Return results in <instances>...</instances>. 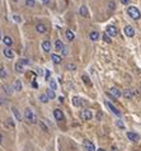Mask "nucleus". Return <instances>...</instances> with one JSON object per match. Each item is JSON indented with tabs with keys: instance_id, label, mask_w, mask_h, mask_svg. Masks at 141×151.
Segmentation results:
<instances>
[{
	"instance_id": "9",
	"label": "nucleus",
	"mask_w": 141,
	"mask_h": 151,
	"mask_svg": "<svg viewBox=\"0 0 141 151\" xmlns=\"http://www.w3.org/2000/svg\"><path fill=\"white\" fill-rule=\"evenodd\" d=\"M109 94H111L112 97H114V98H119V97L122 95L121 90H119V89H117V88H111V90H109Z\"/></svg>"
},
{
	"instance_id": "40",
	"label": "nucleus",
	"mask_w": 141,
	"mask_h": 151,
	"mask_svg": "<svg viewBox=\"0 0 141 151\" xmlns=\"http://www.w3.org/2000/svg\"><path fill=\"white\" fill-rule=\"evenodd\" d=\"M61 51H62V55H65V56L69 53V52H67V47H65V46H64V48H62Z\"/></svg>"
},
{
	"instance_id": "39",
	"label": "nucleus",
	"mask_w": 141,
	"mask_h": 151,
	"mask_svg": "<svg viewBox=\"0 0 141 151\" xmlns=\"http://www.w3.org/2000/svg\"><path fill=\"white\" fill-rule=\"evenodd\" d=\"M19 62H21L22 65H29V63H31V62H29V61H28L27 58H22V60H21Z\"/></svg>"
},
{
	"instance_id": "18",
	"label": "nucleus",
	"mask_w": 141,
	"mask_h": 151,
	"mask_svg": "<svg viewBox=\"0 0 141 151\" xmlns=\"http://www.w3.org/2000/svg\"><path fill=\"white\" fill-rule=\"evenodd\" d=\"M64 46H65V45H64L60 39H57V41L55 42V48H56V51H61V50L64 48Z\"/></svg>"
},
{
	"instance_id": "29",
	"label": "nucleus",
	"mask_w": 141,
	"mask_h": 151,
	"mask_svg": "<svg viewBox=\"0 0 141 151\" xmlns=\"http://www.w3.org/2000/svg\"><path fill=\"white\" fill-rule=\"evenodd\" d=\"M26 5L29 7V8H33L36 5V2H34V0H26Z\"/></svg>"
},
{
	"instance_id": "25",
	"label": "nucleus",
	"mask_w": 141,
	"mask_h": 151,
	"mask_svg": "<svg viewBox=\"0 0 141 151\" xmlns=\"http://www.w3.org/2000/svg\"><path fill=\"white\" fill-rule=\"evenodd\" d=\"M38 98H40V100H41L42 103H47V102L50 100V99H48V97H47V94H41Z\"/></svg>"
},
{
	"instance_id": "20",
	"label": "nucleus",
	"mask_w": 141,
	"mask_h": 151,
	"mask_svg": "<svg viewBox=\"0 0 141 151\" xmlns=\"http://www.w3.org/2000/svg\"><path fill=\"white\" fill-rule=\"evenodd\" d=\"M51 58H52V61H54L55 63H61V61H62V60H61V57H60L59 55H55V53H52V55H51Z\"/></svg>"
},
{
	"instance_id": "30",
	"label": "nucleus",
	"mask_w": 141,
	"mask_h": 151,
	"mask_svg": "<svg viewBox=\"0 0 141 151\" xmlns=\"http://www.w3.org/2000/svg\"><path fill=\"white\" fill-rule=\"evenodd\" d=\"M56 88H57L56 81H55V80H50V89H51V90H56Z\"/></svg>"
},
{
	"instance_id": "43",
	"label": "nucleus",
	"mask_w": 141,
	"mask_h": 151,
	"mask_svg": "<svg viewBox=\"0 0 141 151\" xmlns=\"http://www.w3.org/2000/svg\"><path fill=\"white\" fill-rule=\"evenodd\" d=\"M130 2H131V0H121V3H122V4H128Z\"/></svg>"
},
{
	"instance_id": "31",
	"label": "nucleus",
	"mask_w": 141,
	"mask_h": 151,
	"mask_svg": "<svg viewBox=\"0 0 141 151\" xmlns=\"http://www.w3.org/2000/svg\"><path fill=\"white\" fill-rule=\"evenodd\" d=\"M66 69L67 70H76V65L75 63H66Z\"/></svg>"
},
{
	"instance_id": "34",
	"label": "nucleus",
	"mask_w": 141,
	"mask_h": 151,
	"mask_svg": "<svg viewBox=\"0 0 141 151\" xmlns=\"http://www.w3.org/2000/svg\"><path fill=\"white\" fill-rule=\"evenodd\" d=\"M102 37H103V39H104V41H105L107 43H111V42H112V39H111V37H109V36H108L107 33H104V34H103Z\"/></svg>"
},
{
	"instance_id": "49",
	"label": "nucleus",
	"mask_w": 141,
	"mask_h": 151,
	"mask_svg": "<svg viewBox=\"0 0 141 151\" xmlns=\"http://www.w3.org/2000/svg\"><path fill=\"white\" fill-rule=\"evenodd\" d=\"M14 2H18V0H14Z\"/></svg>"
},
{
	"instance_id": "6",
	"label": "nucleus",
	"mask_w": 141,
	"mask_h": 151,
	"mask_svg": "<svg viewBox=\"0 0 141 151\" xmlns=\"http://www.w3.org/2000/svg\"><path fill=\"white\" fill-rule=\"evenodd\" d=\"M123 32H125V34H126L127 37H133V36H135V29H133L131 26H126L125 29H123Z\"/></svg>"
},
{
	"instance_id": "10",
	"label": "nucleus",
	"mask_w": 141,
	"mask_h": 151,
	"mask_svg": "<svg viewBox=\"0 0 141 151\" xmlns=\"http://www.w3.org/2000/svg\"><path fill=\"white\" fill-rule=\"evenodd\" d=\"M54 116H55L56 121H62V119H64V113H62L60 109H55V111H54Z\"/></svg>"
},
{
	"instance_id": "28",
	"label": "nucleus",
	"mask_w": 141,
	"mask_h": 151,
	"mask_svg": "<svg viewBox=\"0 0 141 151\" xmlns=\"http://www.w3.org/2000/svg\"><path fill=\"white\" fill-rule=\"evenodd\" d=\"M46 94H47L48 99H54V98H55V92H54V90H51V89H48V90L46 92Z\"/></svg>"
},
{
	"instance_id": "13",
	"label": "nucleus",
	"mask_w": 141,
	"mask_h": 151,
	"mask_svg": "<svg viewBox=\"0 0 141 151\" xmlns=\"http://www.w3.org/2000/svg\"><path fill=\"white\" fill-rule=\"evenodd\" d=\"M3 52H4L5 57H8V58H13V57H14V52H13V51H12L9 47L4 48V50H3Z\"/></svg>"
},
{
	"instance_id": "19",
	"label": "nucleus",
	"mask_w": 141,
	"mask_h": 151,
	"mask_svg": "<svg viewBox=\"0 0 141 151\" xmlns=\"http://www.w3.org/2000/svg\"><path fill=\"white\" fill-rule=\"evenodd\" d=\"M73 104H74L75 107H80V105L83 104V102H81V99H80L79 97H74V98H73Z\"/></svg>"
},
{
	"instance_id": "7",
	"label": "nucleus",
	"mask_w": 141,
	"mask_h": 151,
	"mask_svg": "<svg viewBox=\"0 0 141 151\" xmlns=\"http://www.w3.org/2000/svg\"><path fill=\"white\" fill-rule=\"evenodd\" d=\"M105 105H107V107L111 109V112H112L113 114H116V116H121V112H119V111H118V109H117V108H116V107L112 104V103H109V102H105Z\"/></svg>"
},
{
	"instance_id": "27",
	"label": "nucleus",
	"mask_w": 141,
	"mask_h": 151,
	"mask_svg": "<svg viewBox=\"0 0 141 151\" xmlns=\"http://www.w3.org/2000/svg\"><path fill=\"white\" fill-rule=\"evenodd\" d=\"M23 70H24V69H23V65H22L21 62H18V63L15 65V71H17V72H23Z\"/></svg>"
},
{
	"instance_id": "48",
	"label": "nucleus",
	"mask_w": 141,
	"mask_h": 151,
	"mask_svg": "<svg viewBox=\"0 0 141 151\" xmlns=\"http://www.w3.org/2000/svg\"><path fill=\"white\" fill-rule=\"evenodd\" d=\"M97 151H104V150H103V148H99V150H97Z\"/></svg>"
},
{
	"instance_id": "5",
	"label": "nucleus",
	"mask_w": 141,
	"mask_h": 151,
	"mask_svg": "<svg viewBox=\"0 0 141 151\" xmlns=\"http://www.w3.org/2000/svg\"><path fill=\"white\" fill-rule=\"evenodd\" d=\"M84 147H85L86 151H97L94 143H93L92 141H89V140H85V141H84Z\"/></svg>"
},
{
	"instance_id": "38",
	"label": "nucleus",
	"mask_w": 141,
	"mask_h": 151,
	"mask_svg": "<svg viewBox=\"0 0 141 151\" xmlns=\"http://www.w3.org/2000/svg\"><path fill=\"white\" fill-rule=\"evenodd\" d=\"M13 19H14V22H17V23H21V22H22V18H21L19 15H14Z\"/></svg>"
},
{
	"instance_id": "41",
	"label": "nucleus",
	"mask_w": 141,
	"mask_h": 151,
	"mask_svg": "<svg viewBox=\"0 0 141 151\" xmlns=\"http://www.w3.org/2000/svg\"><path fill=\"white\" fill-rule=\"evenodd\" d=\"M5 104V99L3 97H0V105H4Z\"/></svg>"
},
{
	"instance_id": "8",
	"label": "nucleus",
	"mask_w": 141,
	"mask_h": 151,
	"mask_svg": "<svg viewBox=\"0 0 141 151\" xmlns=\"http://www.w3.org/2000/svg\"><path fill=\"white\" fill-rule=\"evenodd\" d=\"M127 138H128L130 141L136 142V141L140 140V136H138L137 133H135V132H127Z\"/></svg>"
},
{
	"instance_id": "21",
	"label": "nucleus",
	"mask_w": 141,
	"mask_h": 151,
	"mask_svg": "<svg viewBox=\"0 0 141 151\" xmlns=\"http://www.w3.org/2000/svg\"><path fill=\"white\" fill-rule=\"evenodd\" d=\"M12 111H13V113H14V116H15V118L18 119V121H22V114L19 113V111L15 108V107H13L12 108Z\"/></svg>"
},
{
	"instance_id": "42",
	"label": "nucleus",
	"mask_w": 141,
	"mask_h": 151,
	"mask_svg": "<svg viewBox=\"0 0 141 151\" xmlns=\"http://www.w3.org/2000/svg\"><path fill=\"white\" fill-rule=\"evenodd\" d=\"M48 79H50V71L46 70V80H48Z\"/></svg>"
},
{
	"instance_id": "24",
	"label": "nucleus",
	"mask_w": 141,
	"mask_h": 151,
	"mask_svg": "<svg viewBox=\"0 0 141 151\" xmlns=\"http://www.w3.org/2000/svg\"><path fill=\"white\" fill-rule=\"evenodd\" d=\"M3 89L5 90V93H7L8 95H12V94H13V89H12V87H9V85H3Z\"/></svg>"
},
{
	"instance_id": "2",
	"label": "nucleus",
	"mask_w": 141,
	"mask_h": 151,
	"mask_svg": "<svg viewBox=\"0 0 141 151\" xmlns=\"http://www.w3.org/2000/svg\"><path fill=\"white\" fill-rule=\"evenodd\" d=\"M24 117H26L27 121H29V122H32V123H36V122H37V118H36V116H34V113L32 112L31 108H27V109L24 111Z\"/></svg>"
},
{
	"instance_id": "22",
	"label": "nucleus",
	"mask_w": 141,
	"mask_h": 151,
	"mask_svg": "<svg viewBox=\"0 0 141 151\" xmlns=\"http://www.w3.org/2000/svg\"><path fill=\"white\" fill-rule=\"evenodd\" d=\"M89 38H90L92 41H98V38H99V33H98V32H90Z\"/></svg>"
},
{
	"instance_id": "33",
	"label": "nucleus",
	"mask_w": 141,
	"mask_h": 151,
	"mask_svg": "<svg viewBox=\"0 0 141 151\" xmlns=\"http://www.w3.org/2000/svg\"><path fill=\"white\" fill-rule=\"evenodd\" d=\"M0 78H2V79H5V78H7V71H5V69H0Z\"/></svg>"
},
{
	"instance_id": "4",
	"label": "nucleus",
	"mask_w": 141,
	"mask_h": 151,
	"mask_svg": "<svg viewBox=\"0 0 141 151\" xmlns=\"http://www.w3.org/2000/svg\"><path fill=\"white\" fill-rule=\"evenodd\" d=\"M105 33L109 36V37H114V36H117V28L114 27V26H108L107 28H105Z\"/></svg>"
},
{
	"instance_id": "12",
	"label": "nucleus",
	"mask_w": 141,
	"mask_h": 151,
	"mask_svg": "<svg viewBox=\"0 0 141 151\" xmlns=\"http://www.w3.org/2000/svg\"><path fill=\"white\" fill-rule=\"evenodd\" d=\"M42 48L45 52H50L51 51V42L50 41H43L42 42Z\"/></svg>"
},
{
	"instance_id": "47",
	"label": "nucleus",
	"mask_w": 141,
	"mask_h": 151,
	"mask_svg": "<svg viewBox=\"0 0 141 151\" xmlns=\"http://www.w3.org/2000/svg\"><path fill=\"white\" fill-rule=\"evenodd\" d=\"M0 39H3V36H2V31H0Z\"/></svg>"
},
{
	"instance_id": "37",
	"label": "nucleus",
	"mask_w": 141,
	"mask_h": 151,
	"mask_svg": "<svg viewBox=\"0 0 141 151\" xmlns=\"http://www.w3.org/2000/svg\"><path fill=\"white\" fill-rule=\"evenodd\" d=\"M114 8H116L114 3H113V2H109V3H108V9H109V10H113Z\"/></svg>"
},
{
	"instance_id": "11",
	"label": "nucleus",
	"mask_w": 141,
	"mask_h": 151,
	"mask_svg": "<svg viewBox=\"0 0 141 151\" xmlns=\"http://www.w3.org/2000/svg\"><path fill=\"white\" fill-rule=\"evenodd\" d=\"M122 95H123L126 99H132V98H133V90H131V89H126V90L122 93Z\"/></svg>"
},
{
	"instance_id": "35",
	"label": "nucleus",
	"mask_w": 141,
	"mask_h": 151,
	"mask_svg": "<svg viewBox=\"0 0 141 151\" xmlns=\"http://www.w3.org/2000/svg\"><path fill=\"white\" fill-rule=\"evenodd\" d=\"M81 78H83V80H84V83H85L86 85H92V83H90V80H89V78L86 76V75H83Z\"/></svg>"
},
{
	"instance_id": "26",
	"label": "nucleus",
	"mask_w": 141,
	"mask_h": 151,
	"mask_svg": "<svg viewBox=\"0 0 141 151\" xmlns=\"http://www.w3.org/2000/svg\"><path fill=\"white\" fill-rule=\"evenodd\" d=\"M5 123H7V126L10 127V128H14V127H15V124H14V122H13L12 118H8V119L5 121Z\"/></svg>"
},
{
	"instance_id": "46",
	"label": "nucleus",
	"mask_w": 141,
	"mask_h": 151,
	"mask_svg": "<svg viewBox=\"0 0 141 151\" xmlns=\"http://www.w3.org/2000/svg\"><path fill=\"white\" fill-rule=\"evenodd\" d=\"M2 142H3V135L0 133V143H2Z\"/></svg>"
},
{
	"instance_id": "17",
	"label": "nucleus",
	"mask_w": 141,
	"mask_h": 151,
	"mask_svg": "<svg viewBox=\"0 0 141 151\" xmlns=\"http://www.w3.org/2000/svg\"><path fill=\"white\" fill-rule=\"evenodd\" d=\"M3 42H4V43H5L8 47H10V46L13 45V39H12L9 36H5V37L3 38Z\"/></svg>"
},
{
	"instance_id": "3",
	"label": "nucleus",
	"mask_w": 141,
	"mask_h": 151,
	"mask_svg": "<svg viewBox=\"0 0 141 151\" xmlns=\"http://www.w3.org/2000/svg\"><path fill=\"white\" fill-rule=\"evenodd\" d=\"M92 117H93V114H92V112L88 111V109H84V111H81V113H80V118H81L83 121H89V119H92Z\"/></svg>"
},
{
	"instance_id": "32",
	"label": "nucleus",
	"mask_w": 141,
	"mask_h": 151,
	"mask_svg": "<svg viewBox=\"0 0 141 151\" xmlns=\"http://www.w3.org/2000/svg\"><path fill=\"white\" fill-rule=\"evenodd\" d=\"M116 124H117V127H118V128H121V130H125V124H123V122H122L121 119L116 121Z\"/></svg>"
},
{
	"instance_id": "1",
	"label": "nucleus",
	"mask_w": 141,
	"mask_h": 151,
	"mask_svg": "<svg viewBox=\"0 0 141 151\" xmlns=\"http://www.w3.org/2000/svg\"><path fill=\"white\" fill-rule=\"evenodd\" d=\"M127 14H128L133 20H137V19H140V17H141L140 10H138L136 7H128V8H127Z\"/></svg>"
},
{
	"instance_id": "23",
	"label": "nucleus",
	"mask_w": 141,
	"mask_h": 151,
	"mask_svg": "<svg viewBox=\"0 0 141 151\" xmlns=\"http://www.w3.org/2000/svg\"><path fill=\"white\" fill-rule=\"evenodd\" d=\"M14 90H17V92L22 90V83H21V80H15V83H14Z\"/></svg>"
},
{
	"instance_id": "44",
	"label": "nucleus",
	"mask_w": 141,
	"mask_h": 151,
	"mask_svg": "<svg viewBox=\"0 0 141 151\" xmlns=\"http://www.w3.org/2000/svg\"><path fill=\"white\" fill-rule=\"evenodd\" d=\"M42 3L46 4V5H48V4H50V0H42Z\"/></svg>"
},
{
	"instance_id": "16",
	"label": "nucleus",
	"mask_w": 141,
	"mask_h": 151,
	"mask_svg": "<svg viewBox=\"0 0 141 151\" xmlns=\"http://www.w3.org/2000/svg\"><path fill=\"white\" fill-rule=\"evenodd\" d=\"M79 13H80V15H83V17H88V15H89V13H88V8H86L85 5L80 7V9H79Z\"/></svg>"
},
{
	"instance_id": "15",
	"label": "nucleus",
	"mask_w": 141,
	"mask_h": 151,
	"mask_svg": "<svg viewBox=\"0 0 141 151\" xmlns=\"http://www.w3.org/2000/svg\"><path fill=\"white\" fill-rule=\"evenodd\" d=\"M65 36H66V38L71 42V41H74V38H75V34L71 32V29H66V32H65Z\"/></svg>"
},
{
	"instance_id": "14",
	"label": "nucleus",
	"mask_w": 141,
	"mask_h": 151,
	"mask_svg": "<svg viewBox=\"0 0 141 151\" xmlns=\"http://www.w3.org/2000/svg\"><path fill=\"white\" fill-rule=\"evenodd\" d=\"M36 31H37L38 33H42V34H43V33H46V31H47V29H46V26H45V24L38 23V24L36 26Z\"/></svg>"
},
{
	"instance_id": "36",
	"label": "nucleus",
	"mask_w": 141,
	"mask_h": 151,
	"mask_svg": "<svg viewBox=\"0 0 141 151\" xmlns=\"http://www.w3.org/2000/svg\"><path fill=\"white\" fill-rule=\"evenodd\" d=\"M40 126H41V128H42L45 132H48V128H47V126L45 124V122H43V121H41V122H40Z\"/></svg>"
},
{
	"instance_id": "45",
	"label": "nucleus",
	"mask_w": 141,
	"mask_h": 151,
	"mask_svg": "<svg viewBox=\"0 0 141 151\" xmlns=\"http://www.w3.org/2000/svg\"><path fill=\"white\" fill-rule=\"evenodd\" d=\"M59 102L62 103V102H64V97H59Z\"/></svg>"
}]
</instances>
